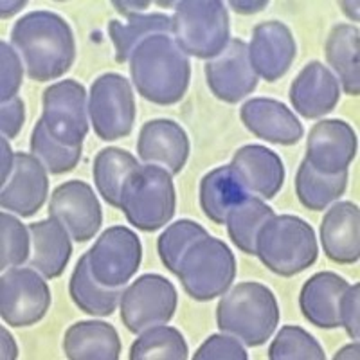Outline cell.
I'll return each mask as SVG.
<instances>
[{"mask_svg":"<svg viewBox=\"0 0 360 360\" xmlns=\"http://www.w3.org/2000/svg\"><path fill=\"white\" fill-rule=\"evenodd\" d=\"M172 176L155 164H143L128 175L119 209L135 229L153 233L172 220L176 207Z\"/></svg>","mask_w":360,"mask_h":360,"instance_id":"cell-5","label":"cell"},{"mask_svg":"<svg viewBox=\"0 0 360 360\" xmlns=\"http://www.w3.org/2000/svg\"><path fill=\"white\" fill-rule=\"evenodd\" d=\"M128 356L130 360H186L189 348L176 328L157 324L139 333Z\"/></svg>","mask_w":360,"mask_h":360,"instance_id":"cell-33","label":"cell"},{"mask_svg":"<svg viewBox=\"0 0 360 360\" xmlns=\"http://www.w3.org/2000/svg\"><path fill=\"white\" fill-rule=\"evenodd\" d=\"M274 209L263 198L247 195L240 204L234 205L225 218L231 242L242 252L256 256V236L265 221L274 217Z\"/></svg>","mask_w":360,"mask_h":360,"instance_id":"cell-32","label":"cell"},{"mask_svg":"<svg viewBox=\"0 0 360 360\" xmlns=\"http://www.w3.org/2000/svg\"><path fill=\"white\" fill-rule=\"evenodd\" d=\"M24 6H25V2H22V0H18V2H6L4 0V2L0 4V13H2V18L13 17V15L20 11Z\"/></svg>","mask_w":360,"mask_h":360,"instance_id":"cell-47","label":"cell"},{"mask_svg":"<svg viewBox=\"0 0 360 360\" xmlns=\"http://www.w3.org/2000/svg\"><path fill=\"white\" fill-rule=\"evenodd\" d=\"M348 172L324 175L304 159L299 164L295 175V195L299 202L310 211H324L328 205L342 197L348 188Z\"/></svg>","mask_w":360,"mask_h":360,"instance_id":"cell-31","label":"cell"},{"mask_svg":"<svg viewBox=\"0 0 360 360\" xmlns=\"http://www.w3.org/2000/svg\"><path fill=\"white\" fill-rule=\"evenodd\" d=\"M69 294L72 303L92 317H108L115 311L123 288H108L92 276L89 258L83 254L76 263L69 281Z\"/></svg>","mask_w":360,"mask_h":360,"instance_id":"cell-28","label":"cell"},{"mask_svg":"<svg viewBox=\"0 0 360 360\" xmlns=\"http://www.w3.org/2000/svg\"><path fill=\"white\" fill-rule=\"evenodd\" d=\"M348 285L342 276L330 270L311 276L299 294V308L304 319L323 330L339 328V299Z\"/></svg>","mask_w":360,"mask_h":360,"instance_id":"cell-24","label":"cell"},{"mask_svg":"<svg viewBox=\"0 0 360 360\" xmlns=\"http://www.w3.org/2000/svg\"><path fill=\"white\" fill-rule=\"evenodd\" d=\"M176 304L179 295L172 281L160 274H144L124 288L119 311L128 332L137 335L148 328L169 323Z\"/></svg>","mask_w":360,"mask_h":360,"instance_id":"cell-9","label":"cell"},{"mask_svg":"<svg viewBox=\"0 0 360 360\" xmlns=\"http://www.w3.org/2000/svg\"><path fill=\"white\" fill-rule=\"evenodd\" d=\"M217 323L220 332L236 337L243 346L258 348L278 328V299L274 292L262 283H238L220 299Z\"/></svg>","mask_w":360,"mask_h":360,"instance_id":"cell-3","label":"cell"},{"mask_svg":"<svg viewBox=\"0 0 360 360\" xmlns=\"http://www.w3.org/2000/svg\"><path fill=\"white\" fill-rule=\"evenodd\" d=\"M231 166L247 191L263 200L274 198L285 184V164L276 152L262 144H247L233 155Z\"/></svg>","mask_w":360,"mask_h":360,"instance_id":"cell-22","label":"cell"},{"mask_svg":"<svg viewBox=\"0 0 360 360\" xmlns=\"http://www.w3.org/2000/svg\"><path fill=\"white\" fill-rule=\"evenodd\" d=\"M288 98L299 115L304 119H319L337 107L340 85L324 63L310 62L292 82Z\"/></svg>","mask_w":360,"mask_h":360,"instance_id":"cell-20","label":"cell"},{"mask_svg":"<svg viewBox=\"0 0 360 360\" xmlns=\"http://www.w3.org/2000/svg\"><path fill=\"white\" fill-rule=\"evenodd\" d=\"M231 8L236 13H242V15H250V13H258L269 6V0H259V2H238V0H231Z\"/></svg>","mask_w":360,"mask_h":360,"instance_id":"cell-44","label":"cell"},{"mask_svg":"<svg viewBox=\"0 0 360 360\" xmlns=\"http://www.w3.org/2000/svg\"><path fill=\"white\" fill-rule=\"evenodd\" d=\"M340 326L346 330L349 339L360 337V285H348L339 299Z\"/></svg>","mask_w":360,"mask_h":360,"instance_id":"cell-40","label":"cell"},{"mask_svg":"<svg viewBox=\"0 0 360 360\" xmlns=\"http://www.w3.org/2000/svg\"><path fill=\"white\" fill-rule=\"evenodd\" d=\"M24 78L22 58L8 41H0V101L17 98Z\"/></svg>","mask_w":360,"mask_h":360,"instance_id":"cell-38","label":"cell"},{"mask_svg":"<svg viewBox=\"0 0 360 360\" xmlns=\"http://www.w3.org/2000/svg\"><path fill=\"white\" fill-rule=\"evenodd\" d=\"M11 45L34 82L65 76L76 60V38L69 22L53 11H31L15 22Z\"/></svg>","mask_w":360,"mask_h":360,"instance_id":"cell-1","label":"cell"},{"mask_svg":"<svg viewBox=\"0 0 360 360\" xmlns=\"http://www.w3.org/2000/svg\"><path fill=\"white\" fill-rule=\"evenodd\" d=\"M153 34H172V17L164 13L134 15L127 22L112 20L108 24V37L115 49V60L124 63L130 60L135 47Z\"/></svg>","mask_w":360,"mask_h":360,"instance_id":"cell-30","label":"cell"},{"mask_svg":"<svg viewBox=\"0 0 360 360\" xmlns=\"http://www.w3.org/2000/svg\"><path fill=\"white\" fill-rule=\"evenodd\" d=\"M204 72L214 98L231 105L242 101L258 86V76L249 63L247 44L240 38L229 40L218 56L205 63Z\"/></svg>","mask_w":360,"mask_h":360,"instance_id":"cell-14","label":"cell"},{"mask_svg":"<svg viewBox=\"0 0 360 360\" xmlns=\"http://www.w3.org/2000/svg\"><path fill=\"white\" fill-rule=\"evenodd\" d=\"M128 62L134 86L146 101L169 107L188 92L191 63L169 34H153L141 41Z\"/></svg>","mask_w":360,"mask_h":360,"instance_id":"cell-2","label":"cell"},{"mask_svg":"<svg viewBox=\"0 0 360 360\" xmlns=\"http://www.w3.org/2000/svg\"><path fill=\"white\" fill-rule=\"evenodd\" d=\"M137 157L123 148L108 146L103 148L96 155L94 166H92V176L98 193L112 207H117L121 204V191L127 182L128 175L135 168H139Z\"/></svg>","mask_w":360,"mask_h":360,"instance_id":"cell-29","label":"cell"},{"mask_svg":"<svg viewBox=\"0 0 360 360\" xmlns=\"http://www.w3.org/2000/svg\"><path fill=\"white\" fill-rule=\"evenodd\" d=\"M49 195V172L33 153H15V168L2 184L0 205L8 213L31 218Z\"/></svg>","mask_w":360,"mask_h":360,"instance_id":"cell-15","label":"cell"},{"mask_svg":"<svg viewBox=\"0 0 360 360\" xmlns=\"http://www.w3.org/2000/svg\"><path fill=\"white\" fill-rule=\"evenodd\" d=\"M49 217L56 218L69 231L70 238L85 243L98 234L103 211L92 186L83 180H67L51 195Z\"/></svg>","mask_w":360,"mask_h":360,"instance_id":"cell-13","label":"cell"},{"mask_svg":"<svg viewBox=\"0 0 360 360\" xmlns=\"http://www.w3.org/2000/svg\"><path fill=\"white\" fill-rule=\"evenodd\" d=\"M114 4V8L117 9L119 13H123L124 17H134V15H139L141 11H144V9L150 6V2H112Z\"/></svg>","mask_w":360,"mask_h":360,"instance_id":"cell-45","label":"cell"},{"mask_svg":"<svg viewBox=\"0 0 360 360\" xmlns=\"http://www.w3.org/2000/svg\"><path fill=\"white\" fill-rule=\"evenodd\" d=\"M0 346H2V359L4 360H15L18 356V346L13 339L11 333L8 332V328H0Z\"/></svg>","mask_w":360,"mask_h":360,"instance_id":"cell-43","label":"cell"},{"mask_svg":"<svg viewBox=\"0 0 360 360\" xmlns=\"http://www.w3.org/2000/svg\"><path fill=\"white\" fill-rule=\"evenodd\" d=\"M360 33L352 24L333 25L324 44L328 65L348 96L360 94Z\"/></svg>","mask_w":360,"mask_h":360,"instance_id":"cell-26","label":"cell"},{"mask_svg":"<svg viewBox=\"0 0 360 360\" xmlns=\"http://www.w3.org/2000/svg\"><path fill=\"white\" fill-rule=\"evenodd\" d=\"M90 272L108 288H123L141 266L143 245L139 236L128 227L114 225L103 231L86 252Z\"/></svg>","mask_w":360,"mask_h":360,"instance_id":"cell-11","label":"cell"},{"mask_svg":"<svg viewBox=\"0 0 360 360\" xmlns=\"http://www.w3.org/2000/svg\"><path fill=\"white\" fill-rule=\"evenodd\" d=\"M339 6L340 9L348 15L349 20L359 22V2H356V0L355 2H352V0H349V2H339Z\"/></svg>","mask_w":360,"mask_h":360,"instance_id":"cell-48","label":"cell"},{"mask_svg":"<svg viewBox=\"0 0 360 360\" xmlns=\"http://www.w3.org/2000/svg\"><path fill=\"white\" fill-rule=\"evenodd\" d=\"M31 153L44 164L51 175H63L78 166L83 148L60 143L40 119L31 131Z\"/></svg>","mask_w":360,"mask_h":360,"instance_id":"cell-34","label":"cell"},{"mask_svg":"<svg viewBox=\"0 0 360 360\" xmlns=\"http://www.w3.org/2000/svg\"><path fill=\"white\" fill-rule=\"evenodd\" d=\"M172 34L182 53L209 62L229 44V13L220 0H182L172 17Z\"/></svg>","mask_w":360,"mask_h":360,"instance_id":"cell-6","label":"cell"},{"mask_svg":"<svg viewBox=\"0 0 360 360\" xmlns=\"http://www.w3.org/2000/svg\"><path fill=\"white\" fill-rule=\"evenodd\" d=\"M176 278L195 301H211L229 290L236 278L233 250L211 234L193 243L182 256Z\"/></svg>","mask_w":360,"mask_h":360,"instance_id":"cell-7","label":"cell"},{"mask_svg":"<svg viewBox=\"0 0 360 360\" xmlns=\"http://www.w3.org/2000/svg\"><path fill=\"white\" fill-rule=\"evenodd\" d=\"M205 236H209L207 231L200 224L188 220V218L168 225L166 231L157 240V252H159V258L162 262V265L176 276L179 263L182 259V256L186 254V250L193 243L198 242V240H202Z\"/></svg>","mask_w":360,"mask_h":360,"instance_id":"cell-35","label":"cell"},{"mask_svg":"<svg viewBox=\"0 0 360 360\" xmlns=\"http://www.w3.org/2000/svg\"><path fill=\"white\" fill-rule=\"evenodd\" d=\"M356 134L342 119H323L307 137V160L324 175L348 172L356 157Z\"/></svg>","mask_w":360,"mask_h":360,"instance_id":"cell-17","label":"cell"},{"mask_svg":"<svg viewBox=\"0 0 360 360\" xmlns=\"http://www.w3.org/2000/svg\"><path fill=\"white\" fill-rule=\"evenodd\" d=\"M249 49V63L256 76L269 83L281 79L290 70L297 44L290 27L279 20L262 22L252 29Z\"/></svg>","mask_w":360,"mask_h":360,"instance_id":"cell-16","label":"cell"},{"mask_svg":"<svg viewBox=\"0 0 360 360\" xmlns=\"http://www.w3.org/2000/svg\"><path fill=\"white\" fill-rule=\"evenodd\" d=\"M270 360H324L323 346L301 326H283L269 348Z\"/></svg>","mask_w":360,"mask_h":360,"instance_id":"cell-36","label":"cell"},{"mask_svg":"<svg viewBox=\"0 0 360 360\" xmlns=\"http://www.w3.org/2000/svg\"><path fill=\"white\" fill-rule=\"evenodd\" d=\"M195 360H247V349L236 337L229 333H217L202 342L193 355Z\"/></svg>","mask_w":360,"mask_h":360,"instance_id":"cell-39","label":"cell"},{"mask_svg":"<svg viewBox=\"0 0 360 360\" xmlns=\"http://www.w3.org/2000/svg\"><path fill=\"white\" fill-rule=\"evenodd\" d=\"M25 121V105L22 98H13L0 105V131L6 139H15Z\"/></svg>","mask_w":360,"mask_h":360,"instance_id":"cell-41","label":"cell"},{"mask_svg":"<svg viewBox=\"0 0 360 360\" xmlns=\"http://www.w3.org/2000/svg\"><path fill=\"white\" fill-rule=\"evenodd\" d=\"M135 96L130 82L117 72L101 74L89 92V119L101 141H117L134 130Z\"/></svg>","mask_w":360,"mask_h":360,"instance_id":"cell-8","label":"cell"},{"mask_svg":"<svg viewBox=\"0 0 360 360\" xmlns=\"http://www.w3.org/2000/svg\"><path fill=\"white\" fill-rule=\"evenodd\" d=\"M41 121L60 143L82 146L89 134V94L76 79H62L44 90Z\"/></svg>","mask_w":360,"mask_h":360,"instance_id":"cell-12","label":"cell"},{"mask_svg":"<svg viewBox=\"0 0 360 360\" xmlns=\"http://www.w3.org/2000/svg\"><path fill=\"white\" fill-rule=\"evenodd\" d=\"M31 258L29 266L38 270L45 279L60 278L72 256L69 231L56 218L29 224Z\"/></svg>","mask_w":360,"mask_h":360,"instance_id":"cell-23","label":"cell"},{"mask_svg":"<svg viewBox=\"0 0 360 360\" xmlns=\"http://www.w3.org/2000/svg\"><path fill=\"white\" fill-rule=\"evenodd\" d=\"M31 254V234L17 217L8 211L0 214V269L2 272L27 262Z\"/></svg>","mask_w":360,"mask_h":360,"instance_id":"cell-37","label":"cell"},{"mask_svg":"<svg viewBox=\"0 0 360 360\" xmlns=\"http://www.w3.org/2000/svg\"><path fill=\"white\" fill-rule=\"evenodd\" d=\"M360 356V346H359V340H355V342L348 344V346H344L342 349H339V352L335 353V356L333 359L335 360H344V359H359Z\"/></svg>","mask_w":360,"mask_h":360,"instance_id":"cell-46","label":"cell"},{"mask_svg":"<svg viewBox=\"0 0 360 360\" xmlns=\"http://www.w3.org/2000/svg\"><path fill=\"white\" fill-rule=\"evenodd\" d=\"M51 288L33 266H15L0 278V315L13 328L40 323L51 308Z\"/></svg>","mask_w":360,"mask_h":360,"instance_id":"cell-10","label":"cell"},{"mask_svg":"<svg viewBox=\"0 0 360 360\" xmlns=\"http://www.w3.org/2000/svg\"><path fill=\"white\" fill-rule=\"evenodd\" d=\"M249 195L242 179L231 164L218 166L200 180V207L205 217L217 225H224L231 209Z\"/></svg>","mask_w":360,"mask_h":360,"instance_id":"cell-27","label":"cell"},{"mask_svg":"<svg viewBox=\"0 0 360 360\" xmlns=\"http://www.w3.org/2000/svg\"><path fill=\"white\" fill-rule=\"evenodd\" d=\"M189 137L173 119H152L143 124L137 139V155L144 164H155L179 175L189 159Z\"/></svg>","mask_w":360,"mask_h":360,"instance_id":"cell-18","label":"cell"},{"mask_svg":"<svg viewBox=\"0 0 360 360\" xmlns=\"http://www.w3.org/2000/svg\"><path fill=\"white\" fill-rule=\"evenodd\" d=\"M62 348L70 360H117L121 339L105 321H79L65 332Z\"/></svg>","mask_w":360,"mask_h":360,"instance_id":"cell-25","label":"cell"},{"mask_svg":"<svg viewBox=\"0 0 360 360\" xmlns=\"http://www.w3.org/2000/svg\"><path fill=\"white\" fill-rule=\"evenodd\" d=\"M240 119L254 137L281 146H292L299 143L304 134L297 115L278 99H249L240 108Z\"/></svg>","mask_w":360,"mask_h":360,"instance_id":"cell-19","label":"cell"},{"mask_svg":"<svg viewBox=\"0 0 360 360\" xmlns=\"http://www.w3.org/2000/svg\"><path fill=\"white\" fill-rule=\"evenodd\" d=\"M317 254L314 227L294 214H274L256 236V256L270 272L281 278H292L310 269Z\"/></svg>","mask_w":360,"mask_h":360,"instance_id":"cell-4","label":"cell"},{"mask_svg":"<svg viewBox=\"0 0 360 360\" xmlns=\"http://www.w3.org/2000/svg\"><path fill=\"white\" fill-rule=\"evenodd\" d=\"M324 254L339 265H353L360 258V211L353 202H337L321 221Z\"/></svg>","mask_w":360,"mask_h":360,"instance_id":"cell-21","label":"cell"},{"mask_svg":"<svg viewBox=\"0 0 360 360\" xmlns=\"http://www.w3.org/2000/svg\"><path fill=\"white\" fill-rule=\"evenodd\" d=\"M0 157H2V166H0V184H4L6 180L11 175L13 168H15V153H13L11 146H9L8 139L2 137L0 139Z\"/></svg>","mask_w":360,"mask_h":360,"instance_id":"cell-42","label":"cell"}]
</instances>
